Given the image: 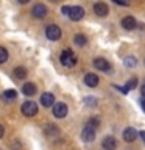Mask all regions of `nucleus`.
<instances>
[{"mask_svg": "<svg viewBox=\"0 0 145 150\" xmlns=\"http://www.w3.org/2000/svg\"><path fill=\"white\" fill-rule=\"evenodd\" d=\"M59 59H61V63H63V66H65V67H72V66L77 64V56L73 55V52L70 50V49L63 50Z\"/></svg>", "mask_w": 145, "mask_h": 150, "instance_id": "obj_1", "label": "nucleus"}, {"mask_svg": "<svg viewBox=\"0 0 145 150\" xmlns=\"http://www.w3.org/2000/svg\"><path fill=\"white\" fill-rule=\"evenodd\" d=\"M45 36L49 38L50 41H58L61 38V28L58 25H55V23H50V25H47V28H45Z\"/></svg>", "mask_w": 145, "mask_h": 150, "instance_id": "obj_2", "label": "nucleus"}, {"mask_svg": "<svg viewBox=\"0 0 145 150\" xmlns=\"http://www.w3.org/2000/svg\"><path fill=\"white\" fill-rule=\"evenodd\" d=\"M20 111H22V114L23 116H27V117H33L37 112V105L34 102H25L23 105L20 106Z\"/></svg>", "mask_w": 145, "mask_h": 150, "instance_id": "obj_3", "label": "nucleus"}, {"mask_svg": "<svg viewBox=\"0 0 145 150\" xmlns=\"http://www.w3.org/2000/svg\"><path fill=\"white\" fill-rule=\"evenodd\" d=\"M67 105L63 102H58V103H55L53 105V116L55 117H58V119H63V117L67 116Z\"/></svg>", "mask_w": 145, "mask_h": 150, "instance_id": "obj_4", "label": "nucleus"}, {"mask_svg": "<svg viewBox=\"0 0 145 150\" xmlns=\"http://www.w3.org/2000/svg\"><path fill=\"white\" fill-rule=\"evenodd\" d=\"M67 16L70 17V21L77 22V21H81L84 17V9L81 6H70V11Z\"/></svg>", "mask_w": 145, "mask_h": 150, "instance_id": "obj_5", "label": "nucleus"}, {"mask_svg": "<svg viewBox=\"0 0 145 150\" xmlns=\"http://www.w3.org/2000/svg\"><path fill=\"white\" fill-rule=\"evenodd\" d=\"M31 13H33V16L37 17V19H44V17L47 16V13H49V11H47V6H45V5L37 3V5H34V6H33Z\"/></svg>", "mask_w": 145, "mask_h": 150, "instance_id": "obj_6", "label": "nucleus"}, {"mask_svg": "<svg viewBox=\"0 0 145 150\" xmlns=\"http://www.w3.org/2000/svg\"><path fill=\"white\" fill-rule=\"evenodd\" d=\"M81 138L84 142H92L95 139V128H91V127H84L83 131H81Z\"/></svg>", "mask_w": 145, "mask_h": 150, "instance_id": "obj_7", "label": "nucleus"}, {"mask_svg": "<svg viewBox=\"0 0 145 150\" xmlns=\"http://www.w3.org/2000/svg\"><path fill=\"white\" fill-rule=\"evenodd\" d=\"M94 11H95L97 16L105 17V16H108V13H109V8H108V5H106V3L97 2L95 5H94Z\"/></svg>", "mask_w": 145, "mask_h": 150, "instance_id": "obj_8", "label": "nucleus"}, {"mask_svg": "<svg viewBox=\"0 0 145 150\" xmlns=\"http://www.w3.org/2000/svg\"><path fill=\"white\" fill-rule=\"evenodd\" d=\"M41 103H42V106H45V108L53 106L55 105V96L51 92H44L41 96Z\"/></svg>", "mask_w": 145, "mask_h": 150, "instance_id": "obj_9", "label": "nucleus"}, {"mask_svg": "<svg viewBox=\"0 0 145 150\" xmlns=\"http://www.w3.org/2000/svg\"><path fill=\"white\" fill-rule=\"evenodd\" d=\"M122 134H123V141H126V142H133V141H136V138H137V131H136L133 127L125 128Z\"/></svg>", "mask_w": 145, "mask_h": 150, "instance_id": "obj_10", "label": "nucleus"}, {"mask_svg": "<svg viewBox=\"0 0 145 150\" xmlns=\"http://www.w3.org/2000/svg\"><path fill=\"white\" fill-rule=\"evenodd\" d=\"M94 66L98 69V70H103V72H108L111 69V64L108 63V59L105 58H95L94 59Z\"/></svg>", "mask_w": 145, "mask_h": 150, "instance_id": "obj_11", "label": "nucleus"}, {"mask_svg": "<svg viewBox=\"0 0 145 150\" xmlns=\"http://www.w3.org/2000/svg\"><path fill=\"white\" fill-rule=\"evenodd\" d=\"M103 149L105 150H115L117 149V141L114 136H106L105 139H103Z\"/></svg>", "mask_w": 145, "mask_h": 150, "instance_id": "obj_12", "label": "nucleus"}, {"mask_svg": "<svg viewBox=\"0 0 145 150\" xmlns=\"http://www.w3.org/2000/svg\"><path fill=\"white\" fill-rule=\"evenodd\" d=\"M136 25H137V22H136V19H134V17L126 16V17L122 19V27H123L125 30H134Z\"/></svg>", "mask_w": 145, "mask_h": 150, "instance_id": "obj_13", "label": "nucleus"}, {"mask_svg": "<svg viewBox=\"0 0 145 150\" xmlns=\"http://www.w3.org/2000/svg\"><path fill=\"white\" fill-rule=\"evenodd\" d=\"M84 83H86L89 88H95L98 84V75L92 74V72L86 74V75H84Z\"/></svg>", "mask_w": 145, "mask_h": 150, "instance_id": "obj_14", "label": "nucleus"}, {"mask_svg": "<svg viewBox=\"0 0 145 150\" xmlns=\"http://www.w3.org/2000/svg\"><path fill=\"white\" fill-rule=\"evenodd\" d=\"M22 92L25 94V96H28V97L34 96L36 94V84L34 83H25L22 86Z\"/></svg>", "mask_w": 145, "mask_h": 150, "instance_id": "obj_15", "label": "nucleus"}, {"mask_svg": "<svg viewBox=\"0 0 145 150\" xmlns=\"http://www.w3.org/2000/svg\"><path fill=\"white\" fill-rule=\"evenodd\" d=\"M45 134H47V138H58V136H59V128L56 125L50 124L45 128Z\"/></svg>", "mask_w": 145, "mask_h": 150, "instance_id": "obj_16", "label": "nucleus"}, {"mask_svg": "<svg viewBox=\"0 0 145 150\" xmlns=\"http://www.w3.org/2000/svg\"><path fill=\"white\" fill-rule=\"evenodd\" d=\"M73 42H75V45H78V47H84L87 44V38L84 35H75L73 36Z\"/></svg>", "mask_w": 145, "mask_h": 150, "instance_id": "obj_17", "label": "nucleus"}, {"mask_svg": "<svg viewBox=\"0 0 145 150\" xmlns=\"http://www.w3.org/2000/svg\"><path fill=\"white\" fill-rule=\"evenodd\" d=\"M13 75H14L16 78L22 80V78L27 77V69H25V67H16V69H14V72H13Z\"/></svg>", "mask_w": 145, "mask_h": 150, "instance_id": "obj_18", "label": "nucleus"}, {"mask_svg": "<svg viewBox=\"0 0 145 150\" xmlns=\"http://www.w3.org/2000/svg\"><path fill=\"white\" fill-rule=\"evenodd\" d=\"M3 97L6 98L8 102H11V100H14V98L17 97V92L14 91V89H6V91L3 92Z\"/></svg>", "mask_w": 145, "mask_h": 150, "instance_id": "obj_19", "label": "nucleus"}, {"mask_svg": "<svg viewBox=\"0 0 145 150\" xmlns=\"http://www.w3.org/2000/svg\"><path fill=\"white\" fill-rule=\"evenodd\" d=\"M123 63L126 67H136V63H137V59L134 58V56H126V58L123 59Z\"/></svg>", "mask_w": 145, "mask_h": 150, "instance_id": "obj_20", "label": "nucleus"}, {"mask_svg": "<svg viewBox=\"0 0 145 150\" xmlns=\"http://www.w3.org/2000/svg\"><path fill=\"white\" fill-rule=\"evenodd\" d=\"M125 88L128 89V91H131V89H134V88H137V78H131L130 81L125 84Z\"/></svg>", "mask_w": 145, "mask_h": 150, "instance_id": "obj_21", "label": "nucleus"}, {"mask_svg": "<svg viewBox=\"0 0 145 150\" xmlns=\"http://www.w3.org/2000/svg\"><path fill=\"white\" fill-rule=\"evenodd\" d=\"M87 127H91V128H97L98 125H100V120L97 119V117H92V119H89L87 120V124H86Z\"/></svg>", "mask_w": 145, "mask_h": 150, "instance_id": "obj_22", "label": "nucleus"}, {"mask_svg": "<svg viewBox=\"0 0 145 150\" xmlns=\"http://www.w3.org/2000/svg\"><path fill=\"white\" fill-rule=\"evenodd\" d=\"M6 59H8V52L3 47H0V64H3Z\"/></svg>", "mask_w": 145, "mask_h": 150, "instance_id": "obj_23", "label": "nucleus"}, {"mask_svg": "<svg viewBox=\"0 0 145 150\" xmlns=\"http://www.w3.org/2000/svg\"><path fill=\"white\" fill-rule=\"evenodd\" d=\"M114 3L117 5H123V6H128V2H125V0H112Z\"/></svg>", "mask_w": 145, "mask_h": 150, "instance_id": "obj_24", "label": "nucleus"}, {"mask_svg": "<svg viewBox=\"0 0 145 150\" xmlns=\"http://www.w3.org/2000/svg\"><path fill=\"white\" fill-rule=\"evenodd\" d=\"M69 11H70V6H63V8H61V13L65 14V16L69 14Z\"/></svg>", "mask_w": 145, "mask_h": 150, "instance_id": "obj_25", "label": "nucleus"}, {"mask_svg": "<svg viewBox=\"0 0 145 150\" xmlns=\"http://www.w3.org/2000/svg\"><path fill=\"white\" fill-rule=\"evenodd\" d=\"M140 106H142V110L145 112V97H142V100H140Z\"/></svg>", "mask_w": 145, "mask_h": 150, "instance_id": "obj_26", "label": "nucleus"}, {"mask_svg": "<svg viewBox=\"0 0 145 150\" xmlns=\"http://www.w3.org/2000/svg\"><path fill=\"white\" fill-rule=\"evenodd\" d=\"M139 136H140V138H142L144 144H145V131H140V133H139Z\"/></svg>", "mask_w": 145, "mask_h": 150, "instance_id": "obj_27", "label": "nucleus"}, {"mask_svg": "<svg viewBox=\"0 0 145 150\" xmlns=\"http://www.w3.org/2000/svg\"><path fill=\"white\" fill-rule=\"evenodd\" d=\"M3 131H5L3 130V125H0V139H2V136H3Z\"/></svg>", "mask_w": 145, "mask_h": 150, "instance_id": "obj_28", "label": "nucleus"}, {"mask_svg": "<svg viewBox=\"0 0 145 150\" xmlns=\"http://www.w3.org/2000/svg\"><path fill=\"white\" fill-rule=\"evenodd\" d=\"M142 97H145V84L142 86Z\"/></svg>", "mask_w": 145, "mask_h": 150, "instance_id": "obj_29", "label": "nucleus"}, {"mask_svg": "<svg viewBox=\"0 0 145 150\" xmlns=\"http://www.w3.org/2000/svg\"><path fill=\"white\" fill-rule=\"evenodd\" d=\"M30 0H19V3H28Z\"/></svg>", "mask_w": 145, "mask_h": 150, "instance_id": "obj_30", "label": "nucleus"}, {"mask_svg": "<svg viewBox=\"0 0 145 150\" xmlns=\"http://www.w3.org/2000/svg\"><path fill=\"white\" fill-rule=\"evenodd\" d=\"M51 2H58V0H51Z\"/></svg>", "mask_w": 145, "mask_h": 150, "instance_id": "obj_31", "label": "nucleus"}]
</instances>
